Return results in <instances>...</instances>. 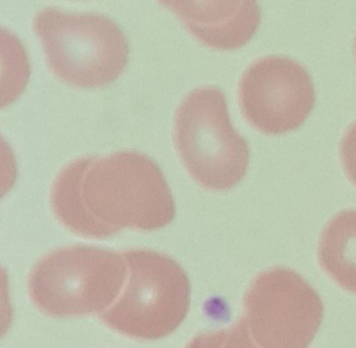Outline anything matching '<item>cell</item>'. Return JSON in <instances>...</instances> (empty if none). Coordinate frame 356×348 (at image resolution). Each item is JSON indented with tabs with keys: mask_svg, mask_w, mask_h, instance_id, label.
Wrapping results in <instances>:
<instances>
[{
	"mask_svg": "<svg viewBox=\"0 0 356 348\" xmlns=\"http://www.w3.org/2000/svg\"><path fill=\"white\" fill-rule=\"evenodd\" d=\"M238 97L245 120L274 135L299 128L316 102L307 70L282 56H268L251 64L241 77Z\"/></svg>",
	"mask_w": 356,
	"mask_h": 348,
	"instance_id": "7",
	"label": "cell"
},
{
	"mask_svg": "<svg viewBox=\"0 0 356 348\" xmlns=\"http://www.w3.org/2000/svg\"><path fill=\"white\" fill-rule=\"evenodd\" d=\"M185 348H259L248 333L243 320L232 329L214 333H202L195 337Z\"/></svg>",
	"mask_w": 356,
	"mask_h": 348,
	"instance_id": "10",
	"label": "cell"
},
{
	"mask_svg": "<svg viewBox=\"0 0 356 348\" xmlns=\"http://www.w3.org/2000/svg\"><path fill=\"white\" fill-rule=\"evenodd\" d=\"M354 52H355V57H356V39H355V43H354Z\"/></svg>",
	"mask_w": 356,
	"mask_h": 348,
	"instance_id": "12",
	"label": "cell"
},
{
	"mask_svg": "<svg viewBox=\"0 0 356 348\" xmlns=\"http://www.w3.org/2000/svg\"><path fill=\"white\" fill-rule=\"evenodd\" d=\"M129 280L120 300L102 315L114 331L141 340H157L174 333L191 304V283L182 267L152 250L122 253Z\"/></svg>",
	"mask_w": 356,
	"mask_h": 348,
	"instance_id": "5",
	"label": "cell"
},
{
	"mask_svg": "<svg viewBox=\"0 0 356 348\" xmlns=\"http://www.w3.org/2000/svg\"><path fill=\"white\" fill-rule=\"evenodd\" d=\"M178 16L202 43L218 49H235L251 40L261 20L253 0L239 1H161Z\"/></svg>",
	"mask_w": 356,
	"mask_h": 348,
	"instance_id": "8",
	"label": "cell"
},
{
	"mask_svg": "<svg viewBox=\"0 0 356 348\" xmlns=\"http://www.w3.org/2000/svg\"><path fill=\"white\" fill-rule=\"evenodd\" d=\"M318 260L341 287L356 294V209L335 214L323 230Z\"/></svg>",
	"mask_w": 356,
	"mask_h": 348,
	"instance_id": "9",
	"label": "cell"
},
{
	"mask_svg": "<svg viewBox=\"0 0 356 348\" xmlns=\"http://www.w3.org/2000/svg\"><path fill=\"white\" fill-rule=\"evenodd\" d=\"M34 28L49 68L67 84L80 88L105 86L126 68L128 39L107 16L47 8L37 14Z\"/></svg>",
	"mask_w": 356,
	"mask_h": 348,
	"instance_id": "2",
	"label": "cell"
},
{
	"mask_svg": "<svg viewBox=\"0 0 356 348\" xmlns=\"http://www.w3.org/2000/svg\"><path fill=\"white\" fill-rule=\"evenodd\" d=\"M51 198L66 228L95 239L113 237L124 228L156 230L176 214L163 173L138 152L72 162L56 179Z\"/></svg>",
	"mask_w": 356,
	"mask_h": 348,
	"instance_id": "1",
	"label": "cell"
},
{
	"mask_svg": "<svg viewBox=\"0 0 356 348\" xmlns=\"http://www.w3.org/2000/svg\"><path fill=\"white\" fill-rule=\"evenodd\" d=\"M322 299L295 271L260 273L248 289L243 322L259 348H307L322 323Z\"/></svg>",
	"mask_w": 356,
	"mask_h": 348,
	"instance_id": "6",
	"label": "cell"
},
{
	"mask_svg": "<svg viewBox=\"0 0 356 348\" xmlns=\"http://www.w3.org/2000/svg\"><path fill=\"white\" fill-rule=\"evenodd\" d=\"M122 253L72 246L47 254L29 278L34 303L57 318L101 313L122 291L127 276Z\"/></svg>",
	"mask_w": 356,
	"mask_h": 348,
	"instance_id": "3",
	"label": "cell"
},
{
	"mask_svg": "<svg viewBox=\"0 0 356 348\" xmlns=\"http://www.w3.org/2000/svg\"><path fill=\"white\" fill-rule=\"evenodd\" d=\"M339 153L346 175L356 185V120L350 125L343 134Z\"/></svg>",
	"mask_w": 356,
	"mask_h": 348,
	"instance_id": "11",
	"label": "cell"
},
{
	"mask_svg": "<svg viewBox=\"0 0 356 348\" xmlns=\"http://www.w3.org/2000/svg\"><path fill=\"white\" fill-rule=\"evenodd\" d=\"M175 143L189 174L206 189H231L247 173L249 145L233 127L226 97L216 87L195 89L179 106Z\"/></svg>",
	"mask_w": 356,
	"mask_h": 348,
	"instance_id": "4",
	"label": "cell"
}]
</instances>
